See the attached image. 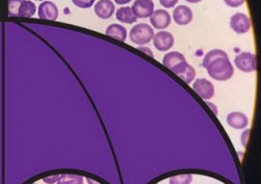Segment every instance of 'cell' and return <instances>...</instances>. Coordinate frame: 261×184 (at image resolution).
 Masks as SVG:
<instances>
[{"label": "cell", "instance_id": "24", "mask_svg": "<svg viewBox=\"0 0 261 184\" xmlns=\"http://www.w3.org/2000/svg\"><path fill=\"white\" fill-rule=\"evenodd\" d=\"M115 2L117 5H124L130 3L132 0H115Z\"/></svg>", "mask_w": 261, "mask_h": 184}, {"label": "cell", "instance_id": "6", "mask_svg": "<svg viewBox=\"0 0 261 184\" xmlns=\"http://www.w3.org/2000/svg\"><path fill=\"white\" fill-rule=\"evenodd\" d=\"M194 91L204 100H211L215 95V88L212 83L205 78H198L193 85Z\"/></svg>", "mask_w": 261, "mask_h": 184}, {"label": "cell", "instance_id": "1", "mask_svg": "<svg viewBox=\"0 0 261 184\" xmlns=\"http://www.w3.org/2000/svg\"><path fill=\"white\" fill-rule=\"evenodd\" d=\"M203 66L211 78L220 82L229 80L234 74V68L227 53L221 49H213L205 55Z\"/></svg>", "mask_w": 261, "mask_h": 184}, {"label": "cell", "instance_id": "7", "mask_svg": "<svg viewBox=\"0 0 261 184\" xmlns=\"http://www.w3.org/2000/svg\"><path fill=\"white\" fill-rule=\"evenodd\" d=\"M132 10L137 18L150 17L154 12V3L152 0H135Z\"/></svg>", "mask_w": 261, "mask_h": 184}, {"label": "cell", "instance_id": "12", "mask_svg": "<svg viewBox=\"0 0 261 184\" xmlns=\"http://www.w3.org/2000/svg\"><path fill=\"white\" fill-rule=\"evenodd\" d=\"M95 12L99 18L108 19L113 15L115 6L111 0H100L94 7Z\"/></svg>", "mask_w": 261, "mask_h": 184}, {"label": "cell", "instance_id": "20", "mask_svg": "<svg viewBox=\"0 0 261 184\" xmlns=\"http://www.w3.org/2000/svg\"><path fill=\"white\" fill-rule=\"evenodd\" d=\"M192 181V177L191 175H181L171 178L170 183H189Z\"/></svg>", "mask_w": 261, "mask_h": 184}, {"label": "cell", "instance_id": "14", "mask_svg": "<svg viewBox=\"0 0 261 184\" xmlns=\"http://www.w3.org/2000/svg\"><path fill=\"white\" fill-rule=\"evenodd\" d=\"M106 34L108 36L122 42H124L127 38L126 29L123 25L117 24V23L109 25L107 29Z\"/></svg>", "mask_w": 261, "mask_h": 184}, {"label": "cell", "instance_id": "13", "mask_svg": "<svg viewBox=\"0 0 261 184\" xmlns=\"http://www.w3.org/2000/svg\"><path fill=\"white\" fill-rule=\"evenodd\" d=\"M227 124L235 129H243L249 124L248 118L241 112H232L229 114L227 118Z\"/></svg>", "mask_w": 261, "mask_h": 184}, {"label": "cell", "instance_id": "26", "mask_svg": "<svg viewBox=\"0 0 261 184\" xmlns=\"http://www.w3.org/2000/svg\"><path fill=\"white\" fill-rule=\"evenodd\" d=\"M36 1H43V0H36Z\"/></svg>", "mask_w": 261, "mask_h": 184}, {"label": "cell", "instance_id": "5", "mask_svg": "<svg viewBox=\"0 0 261 184\" xmlns=\"http://www.w3.org/2000/svg\"><path fill=\"white\" fill-rule=\"evenodd\" d=\"M229 25L236 34H244L249 32L251 29V21L245 14L237 13L231 16Z\"/></svg>", "mask_w": 261, "mask_h": 184}, {"label": "cell", "instance_id": "22", "mask_svg": "<svg viewBox=\"0 0 261 184\" xmlns=\"http://www.w3.org/2000/svg\"><path fill=\"white\" fill-rule=\"evenodd\" d=\"M178 2L179 0H160V3L162 6L167 9L173 8Z\"/></svg>", "mask_w": 261, "mask_h": 184}, {"label": "cell", "instance_id": "8", "mask_svg": "<svg viewBox=\"0 0 261 184\" xmlns=\"http://www.w3.org/2000/svg\"><path fill=\"white\" fill-rule=\"evenodd\" d=\"M153 45L158 50L165 51L172 48L174 45V38L170 33L161 31L153 36Z\"/></svg>", "mask_w": 261, "mask_h": 184}, {"label": "cell", "instance_id": "23", "mask_svg": "<svg viewBox=\"0 0 261 184\" xmlns=\"http://www.w3.org/2000/svg\"><path fill=\"white\" fill-rule=\"evenodd\" d=\"M138 49H140V50L143 51V52L146 53V54L150 55V56L151 57V58H153V54H152L151 50H150V49H149L148 47H139V48Z\"/></svg>", "mask_w": 261, "mask_h": 184}, {"label": "cell", "instance_id": "10", "mask_svg": "<svg viewBox=\"0 0 261 184\" xmlns=\"http://www.w3.org/2000/svg\"><path fill=\"white\" fill-rule=\"evenodd\" d=\"M58 7L52 2H43L38 7V16L40 19L55 21L58 18Z\"/></svg>", "mask_w": 261, "mask_h": 184}, {"label": "cell", "instance_id": "11", "mask_svg": "<svg viewBox=\"0 0 261 184\" xmlns=\"http://www.w3.org/2000/svg\"><path fill=\"white\" fill-rule=\"evenodd\" d=\"M174 21L178 25H185L189 24L193 20L192 9L185 5H180L176 7L173 12Z\"/></svg>", "mask_w": 261, "mask_h": 184}, {"label": "cell", "instance_id": "3", "mask_svg": "<svg viewBox=\"0 0 261 184\" xmlns=\"http://www.w3.org/2000/svg\"><path fill=\"white\" fill-rule=\"evenodd\" d=\"M163 64L176 75L181 74L188 67L185 56L178 51H171L165 55Z\"/></svg>", "mask_w": 261, "mask_h": 184}, {"label": "cell", "instance_id": "17", "mask_svg": "<svg viewBox=\"0 0 261 184\" xmlns=\"http://www.w3.org/2000/svg\"><path fill=\"white\" fill-rule=\"evenodd\" d=\"M195 76H196V71L194 68L189 64L185 71L179 75V78H181V80H183L187 84H191Z\"/></svg>", "mask_w": 261, "mask_h": 184}, {"label": "cell", "instance_id": "2", "mask_svg": "<svg viewBox=\"0 0 261 184\" xmlns=\"http://www.w3.org/2000/svg\"><path fill=\"white\" fill-rule=\"evenodd\" d=\"M154 31L146 23H139L134 25L130 31V41L139 45H146L152 40Z\"/></svg>", "mask_w": 261, "mask_h": 184}, {"label": "cell", "instance_id": "16", "mask_svg": "<svg viewBox=\"0 0 261 184\" xmlns=\"http://www.w3.org/2000/svg\"><path fill=\"white\" fill-rule=\"evenodd\" d=\"M36 12V5L33 2L23 0L18 9V16L22 18L32 17Z\"/></svg>", "mask_w": 261, "mask_h": 184}, {"label": "cell", "instance_id": "19", "mask_svg": "<svg viewBox=\"0 0 261 184\" xmlns=\"http://www.w3.org/2000/svg\"><path fill=\"white\" fill-rule=\"evenodd\" d=\"M76 7L82 9H88L93 6L95 0H71Z\"/></svg>", "mask_w": 261, "mask_h": 184}, {"label": "cell", "instance_id": "4", "mask_svg": "<svg viewBox=\"0 0 261 184\" xmlns=\"http://www.w3.org/2000/svg\"><path fill=\"white\" fill-rule=\"evenodd\" d=\"M235 66L241 71L249 73L257 69L256 56L252 53L242 52L234 59Z\"/></svg>", "mask_w": 261, "mask_h": 184}, {"label": "cell", "instance_id": "21", "mask_svg": "<svg viewBox=\"0 0 261 184\" xmlns=\"http://www.w3.org/2000/svg\"><path fill=\"white\" fill-rule=\"evenodd\" d=\"M226 5L228 7H232V8H237L242 6L245 3V0H224Z\"/></svg>", "mask_w": 261, "mask_h": 184}, {"label": "cell", "instance_id": "18", "mask_svg": "<svg viewBox=\"0 0 261 184\" xmlns=\"http://www.w3.org/2000/svg\"><path fill=\"white\" fill-rule=\"evenodd\" d=\"M23 0H8V15L18 16V9Z\"/></svg>", "mask_w": 261, "mask_h": 184}, {"label": "cell", "instance_id": "9", "mask_svg": "<svg viewBox=\"0 0 261 184\" xmlns=\"http://www.w3.org/2000/svg\"><path fill=\"white\" fill-rule=\"evenodd\" d=\"M150 21L156 29H167L171 23L170 14L164 9H158L150 16Z\"/></svg>", "mask_w": 261, "mask_h": 184}, {"label": "cell", "instance_id": "15", "mask_svg": "<svg viewBox=\"0 0 261 184\" xmlns=\"http://www.w3.org/2000/svg\"><path fill=\"white\" fill-rule=\"evenodd\" d=\"M116 18L122 23L128 24H132L137 21V17L134 14L133 10L128 7L119 8L116 13Z\"/></svg>", "mask_w": 261, "mask_h": 184}, {"label": "cell", "instance_id": "25", "mask_svg": "<svg viewBox=\"0 0 261 184\" xmlns=\"http://www.w3.org/2000/svg\"><path fill=\"white\" fill-rule=\"evenodd\" d=\"M185 1H187V3L195 4L200 3L201 0H185Z\"/></svg>", "mask_w": 261, "mask_h": 184}]
</instances>
